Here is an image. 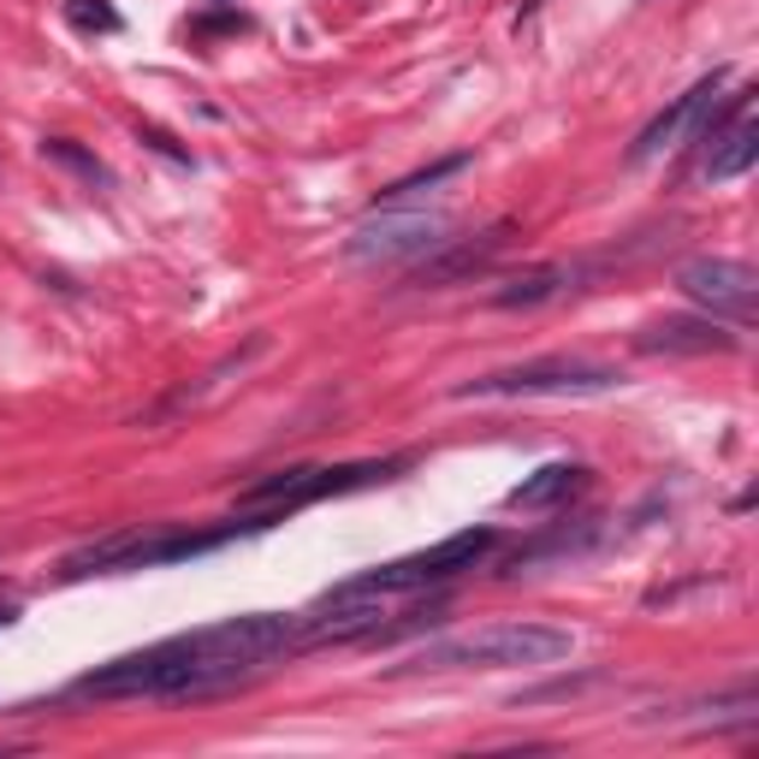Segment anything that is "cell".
I'll return each mask as SVG.
<instances>
[{
	"mask_svg": "<svg viewBox=\"0 0 759 759\" xmlns=\"http://www.w3.org/2000/svg\"><path fill=\"white\" fill-rule=\"evenodd\" d=\"M143 143H155V149H160V155H172V160H190V149H179V143H172L167 131H155V125L143 131Z\"/></svg>",
	"mask_w": 759,
	"mask_h": 759,
	"instance_id": "18",
	"label": "cell"
},
{
	"mask_svg": "<svg viewBox=\"0 0 759 759\" xmlns=\"http://www.w3.org/2000/svg\"><path fill=\"white\" fill-rule=\"evenodd\" d=\"M440 243H451V214L428 208H374L369 220L344 238V261L356 268H380V261H421Z\"/></svg>",
	"mask_w": 759,
	"mask_h": 759,
	"instance_id": "7",
	"label": "cell"
},
{
	"mask_svg": "<svg viewBox=\"0 0 759 759\" xmlns=\"http://www.w3.org/2000/svg\"><path fill=\"white\" fill-rule=\"evenodd\" d=\"M647 356H712V350H736L741 339L724 327V320H712V315H665V320H653V327H641V339H635Z\"/></svg>",
	"mask_w": 759,
	"mask_h": 759,
	"instance_id": "11",
	"label": "cell"
},
{
	"mask_svg": "<svg viewBox=\"0 0 759 759\" xmlns=\"http://www.w3.org/2000/svg\"><path fill=\"white\" fill-rule=\"evenodd\" d=\"M576 653V635L558 623H534V618H505V623H480L463 635H440L421 653H410V670H546Z\"/></svg>",
	"mask_w": 759,
	"mask_h": 759,
	"instance_id": "2",
	"label": "cell"
},
{
	"mask_svg": "<svg viewBox=\"0 0 759 759\" xmlns=\"http://www.w3.org/2000/svg\"><path fill=\"white\" fill-rule=\"evenodd\" d=\"M623 374L588 356H534L499 374H475L457 386V398H605L618 392Z\"/></svg>",
	"mask_w": 759,
	"mask_h": 759,
	"instance_id": "5",
	"label": "cell"
},
{
	"mask_svg": "<svg viewBox=\"0 0 759 759\" xmlns=\"http://www.w3.org/2000/svg\"><path fill=\"white\" fill-rule=\"evenodd\" d=\"M581 487H588V469H581V463H546V469L522 475L517 487L505 492V510H552Z\"/></svg>",
	"mask_w": 759,
	"mask_h": 759,
	"instance_id": "13",
	"label": "cell"
},
{
	"mask_svg": "<svg viewBox=\"0 0 759 759\" xmlns=\"http://www.w3.org/2000/svg\"><path fill=\"white\" fill-rule=\"evenodd\" d=\"M469 160H475V155H445V160H433V167L410 172V179L386 184V190H380V202H374V208H410V202H421V196H428V190H440L445 179H457V172H469Z\"/></svg>",
	"mask_w": 759,
	"mask_h": 759,
	"instance_id": "15",
	"label": "cell"
},
{
	"mask_svg": "<svg viewBox=\"0 0 759 759\" xmlns=\"http://www.w3.org/2000/svg\"><path fill=\"white\" fill-rule=\"evenodd\" d=\"M398 463H339V469H320V463H297V469H280V475H268V480H256L250 492H243V510L250 517H268V529L273 522H285L291 510H303V505H315V499H332V492H356V487H374V480H386Z\"/></svg>",
	"mask_w": 759,
	"mask_h": 759,
	"instance_id": "6",
	"label": "cell"
},
{
	"mask_svg": "<svg viewBox=\"0 0 759 759\" xmlns=\"http://www.w3.org/2000/svg\"><path fill=\"white\" fill-rule=\"evenodd\" d=\"M510 243V226H492V231H480L475 243H440L433 256H421V268L410 273V285H457V280H469V273H480L492 256H499Z\"/></svg>",
	"mask_w": 759,
	"mask_h": 759,
	"instance_id": "12",
	"label": "cell"
},
{
	"mask_svg": "<svg viewBox=\"0 0 759 759\" xmlns=\"http://www.w3.org/2000/svg\"><path fill=\"white\" fill-rule=\"evenodd\" d=\"M700 143H706V179L712 184H729V179H741V172L759 160V120H754V90H741V95H729V107L718 113L712 107V120L706 131H700Z\"/></svg>",
	"mask_w": 759,
	"mask_h": 759,
	"instance_id": "9",
	"label": "cell"
},
{
	"mask_svg": "<svg viewBox=\"0 0 759 759\" xmlns=\"http://www.w3.org/2000/svg\"><path fill=\"white\" fill-rule=\"evenodd\" d=\"M12 618H19V600H0V630H7Z\"/></svg>",
	"mask_w": 759,
	"mask_h": 759,
	"instance_id": "19",
	"label": "cell"
},
{
	"mask_svg": "<svg viewBox=\"0 0 759 759\" xmlns=\"http://www.w3.org/2000/svg\"><path fill=\"white\" fill-rule=\"evenodd\" d=\"M718 95H724V66H718V71H706V78H700L689 95L670 101L659 120H653V125L635 137L630 160H659V155H670V149H682V143H700V131H706L712 107H718Z\"/></svg>",
	"mask_w": 759,
	"mask_h": 759,
	"instance_id": "10",
	"label": "cell"
},
{
	"mask_svg": "<svg viewBox=\"0 0 759 759\" xmlns=\"http://www.w3.org/2000/svg\"><path fill=\"white\" fill-rule=\"evenodd\" d=\"M268 529V517H250L243 522H226V529H167V522H149V529H125V534H107V540H90L83 552H71L60 564V576H125V569H160V564H184V558H208V552L231 546L238 534H256Z\"/></svg>",
	"mask_w": 759,
	"mask_h": 759,
	"instance_id": "3",
	"label": "cell"
},
{
	"mask_svg": "<svg viewBox=\"0 0 759 759\" xmlns=\"http://www.w3.org/2000/svg\"><path fill=\"white\" fill-rule=\"evenodd\" d=\"M42 155H48V160H60V167H78L90 184H107V167H101L95 155H83L78 143H66V137H48V143H42Z\"/></svg>",
	"mask_w": 759,
	"mask_h": 759,
	"instance_id": "16",
	"label": "cell"
},
{
	"mask_svg": "<svg viewBox=\"0 0 759 759\" xmlns=\"http://www.w3.org/2000/svg\"><path fill=\"white\" fill-rule=\"evenodd\" d=\"M581 261H546V268H534V273H522V280H510L492 291V303L499 309H534V303H552V297H564V291H576L581 280Z\"/></svg>",
	"mask_w": 759,
	"mask_h": 759,
	"instance_id": "14",
	"label": "cell"
},
{
	"mask_svg": "<svg viewBox=\"0 0 759 759\" xmlns=\"http://www.w3.org/2000/svg\"><path fill=\"white\" fill-rule=\"evenodd\" d=\"M66 19L71 24H78V31H120V12H113L107 7V0H71V7H66Z\"/></svg>",
	"mask_w": 759,
	"mask_h": 759,
	"instance_id": "17",
	"label": "cell"
},
{
	"mask_svg": "<svg viewBox=\"0 0 759 759\" xmlns=\"http://www.w3.org/2000/svg\"><path fill=\"white\" fill-rule=\"evenodd\" d=\"M492 546H499V534H492V529L445 534L440 546H428V552H410V558H392V564H380V569H362V576L339 581V588H332L327 600H392V593L440 588V581L463 576V569H475Z\"/></svg>",
	"mask_w": 759,
	"mask_h": 759,
	"instance_id": "4",
	"label": "cell"
},
{
	"mask_svg": "<svg viewBox=\"0 0 759 759\" xmlns=\"http://www.w3.org/2000/svg\"><path fill=\"white\" fill-rule=\"evenodd\" d=\"M303 647V618L285 611H243V618H220L202 630L167 635L143 653L95 665L78 682V694L95 700H184V694H214L231 689L238 677L273 665L280 653Z\"/></svg>",
	"mask_w": 759,
	"mask_h": 759,
	"instance_id": "1",
	"label": "cell"
},
{
	"mask_svg": "<svg viewBox=\"0 0 759 759\" xmlns=\"http://www.w3.org/2000/svg\"><path fill=\"white\" fill-rule=\"evenodd\" d=\"M677 291L689 303H700L712 320H736L748 327L759 309V273L748 261H729V256H694L677 268Z\"/></svg>",
	"mask_w": 759,
	"mask_h": 759,
	"instance_id": "8",
	"label": "cell"
}]
</instances>
